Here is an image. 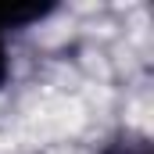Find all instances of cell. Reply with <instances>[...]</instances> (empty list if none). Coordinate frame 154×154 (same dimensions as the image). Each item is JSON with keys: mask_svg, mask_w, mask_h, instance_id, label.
I'll return each instance as SVG.
<instances>
[{"mask_svg": "<svg viewBox=\"0 0 154 154\" xmlns=\"http://www.w3.org/2000/svg\"><path fill=\"white\" fill-rule=\"evenodd\" d=\"M43 14H50V7H36V4H0V86L7 82L11 75V61H7V32H14V29H25V25H32L39 22Z\"/></svg>", "mask_w": 154, "mask_h": 154, "instance_id": "obj_1", "label": "cell"}, {"mask_svg": "<svg viewBox=\"0 0 154 154\" xmlns=\"http://www.w3.org/2000/svg\"><path fill=\"white\" fill-rule=\"evenodd\" d=\"M100 154H154V147H151V140H147L143 133H122V136H115Z\"/></svg>", "mask_w": 154, "mask_h": 154, "instance_id": "obj_2", "label": "cell"}]
</instances>
